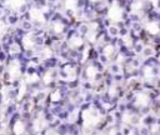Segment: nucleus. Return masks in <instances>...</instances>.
I'll return each instance as SVG.
<instances>
[{
	"label": "nucleus",
	"mask_w": 160,
	"mask_h": 135,
	"mask_svg": "<svg viewBox=\"0 0 160 135\" xmlns=\"http://www.w3.org/2000/svg\"><path fill=\"white\" fill-rule=\"evenodd\" d=\"M6 59H8V58H6V54L4 53V51H0V61H1V63H4Z\"/></svg>",
	"instance_id": "f03ea898"
},
{
	"label": "nucleus",
	"mask_w": 160,
	"mask_h": 135,
	"mask_svg": "<svg viewBox=\"0 0 160 135\" xmlns=\"http://www.w3.org/2000/svg\"><path fill=\"white\" fill-rule=\"evenodd\" d=\"M8 20H9V23H10V24H15L18 19H16L15 16H9V19H8Z\"/></svg>",
	"instance_id": "7ed1b4c3"
},
{
	"label": "nucleus",
	"mask_w": 160,
	"mask_h": 135,
	"mask_svg": "<svg viewBox=\"0 0 160 135\" xmlns=\"http://www.w3.org/2000/svg\"><path fill=\"white\" fill-rule=\"evenodd\" d=\"M30 28H31V25H30L29 23H24V24H23V29H24V30H29Z\"/></svg>",
	"instance_id": "20e7f679"
},
{
	"label": "nucleus",
	"mask_w": 160,
	"mask_h": 135,
	"mask_svg": "<svg viewBox=\"0 0 160 135\" xmlns=\"http://www.w3.org/2000/svg\"><path fill=\"white\" fill-rule=\"evenodd\" d=\"M10 79V73L9 71H4L3 73V81H8Z\"/></svg>",
	"instance_id": "f257e3e1"
},
{
	"label": "nucleus",
	"mask_w": 160,
	"mask_h": 135,
	"mask_svg": "<svg viewBox=\"0 0 160 135\" xmlns=\"http://www.w3.org/2000/svg\"><path fill=\"white\" fill-rule=\"evenodd\" d=\"M4 68H5V66H4L3 64L0 65V74H3V73H4Z\"/></svg>",
	"instance_id": "39448f33"
}]
</instances>
